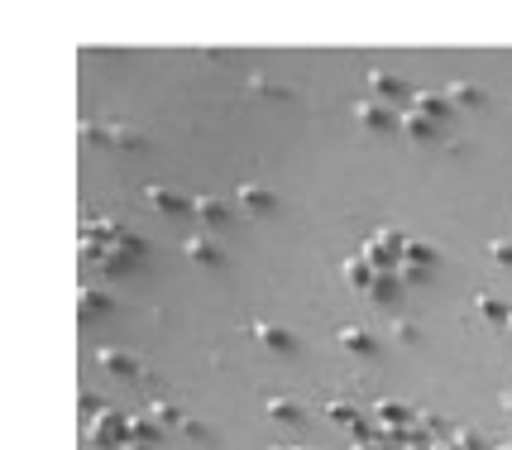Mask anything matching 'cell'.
<instances>
[{"label":"cell","instance_id":"6da1fadb","mask_svg":"<svg viewBox=\"0 0 512 450\" xmlns=\"http://www.w3.org/2000/svg\"><path fill=\"white\" fill-rule=\"evenodd\" d=\"M240 202H245V211L264 216V211H273V192L259 187V182H245V187H240Z\"/></svg>","mask_w":512,"mask_h":450},{"label":"cell","instance_id":"7a4b0ae2","mask_svg":"<svg viewBox=\"0 0 512 450\" xmlns=\"http://www.w3.org/2000/svg\"><path fill=\"white\" fill-rule=\"evenodd\" d=\"M192 216H197V221H206V225H221L225 221L221 197H206V192H201V197H192Z\"/></svg>","mask_w":512,"mask_h":450},{"label":"cell","instance_id":"3957f363","mask_svg":"<svg viewBox=\"0 0 512 450\" xmlns=\"http://www.w3.org/2000/svg\"><path fill=\"white\" fill-rule=\"evenodd\" d=\"M355 120H359V125H369V130H383L393 115H388V106H379V101H359V106H355Z\"/></svg>","mask_w":512,"mask_h":450},{"label":"cell","instance_id":"277c9868","mask_svg":"<svg viewBox=\"0 0 512 450\" xmlns=\"http://www.w3.org/2000/svg\"><path fill=\"white\" fill-rule=\"evenodd\" d=\"M149 206H158V211H192V202H182L178 192H168V187H149Z\"/></svg>","mask_w":512,"mask_h":450},{"label":"cell","instance_id":"5b68a950","mask_svg":"<svg viewBox=\"0 0 512 450\" xmlns=\"http://www.w3.org/2000/svg\"><path fill=\"white\" fill-rule=\"evenodd\" d=\"M187 259H192V264H221V249L197 235V240H187Z\"/></svg>","mask_w":512,"mask_h":450},{"label":"cell","instance_id":"8992f818","mask_svg":"<svg viewBox=\"0 0 512 450\" xmlns=\"http://www.w3.org/2000/svg\"><path fill=\"white\" fill-rule=\"evenodd\" d=\"M369 91H379V96H402V82L393 77V72L374 68V72H369Z\"/></svg>","mask_w":512,"mask_h":450},{"label":"cell","instance_id":"52a82bcc","mask_svg":"<svg viewBox=\"0 0 512 450\" xmlns=\"http://www.w3.org/2000/svg\"><path fill=\"white\" fill-rule=\"evenodd\" d=\"M446 96L455 101V106H479V101H484V91L474 87V82H455V87H450Z\"/></svg>","mask_w":512,"mask_h":450},{"label":"cell","instance_id":"ba28073f","mask_svg":"<svg viewBox=\"0 0 512 450\" xmlns=\"http://www.w3.org/2000/svg\"><path fill=\"white\" fill-rule=\"evenodd\" d=\"M254 336L264 340L268 350H288V345H292V336H288V331H278V326H254Z\"/></svg>","mask_w":512,"mask_h":450},{"label":"cell","instance_id":"9c48e42d","mask_svg":"<svg viewBox=\"0 0 512 450\" xmlns=\"http://www.w3.org/2000/svg\"><path fill=\"white\" fill-rule=\"evenodd\" d=\"M398 120H402V130H407V135H417V139L431 135V120H426L422 111H407V115H398Z\"/></svg>","mask_w":512,"mask_h":450},{"label":"cell","instance_id":"30bf717a","mask_svg":"<svg viewBox=\"0 0 512 450\" xmlns=\"http://www.w3.org/2000/svg\"><path fill=\"white\" fill-rule=\"evenodd\" d=\"M101 364H106L111 374H134V360L130 355H120V350H101Z\"/></svg>","mask_w":512,"mask_h":450},{"label":"cell","instance_id":"8fae6325","mask_svg":"<svg viewBox=\"0 0 512 450\" xmlns=\"http://www.w3.org/2000/svg\"><path fill=\"white\" fill-rule=\"evenodd\" d=\"M340 345L364 355V350H374V336H364V331H355V326H350V331H340Z\"/></svg>","mask_w":512,"mask_h":450},{"label":"cell","instance_id":"7c38bea8","mask_svg":"<svg viewBox=\"0 0 512 450\" xmlns=\"http://www.w3.org/2000/svg\"><path fill=\"white\" fill-rule=\"evenodd\" d=\"M436 254H431V245H422V240H407V269H417V264H431Z\"/></svg>","mask_w":512,"mask_h":450},{"label":"cell","instance_id":"4fadbf2b","mask_svg":"<svg viewBox=\"0 0 512 450\" xmlns=\"http://www.w3.org/2000/svg\"><path fill=\"white\" fill-rule=\"evenodd\" d=\"M111 139L115 144H125V149H139V144H144V135H139L134 125H111Z\"/></svg>","mask_w":512,"mask_h":450},{"label":"cell","instance_id":"5bb4252c","mask_svg":"<svg viewBox=\"0 0 512 450\" xmlns=\"http://www.w3.org/2000/svg\"><path fill=\"white\" fill-rule=\"evenodd\" d=\"M417 111H422V115H441V111H446V96H436V91H422V96H417Z\"/></svg>","mask_w":512,"mask_h":450},{"label":"cell","instance_id":"9a60e30c","mask_svg":"<svg viewBox=\"0 0 512 450\" xmlns=\"http://www.w3.org/2000/svg\"><path fill=\"white\" fill-rule=\"evenodd\" d=\"M268 417H278V422H292V417H297V403H292V398H273V403H268Z\"/></svg>","mask_w":512,"mask_h":450},{"label":"cell","instance_id":"2e32d148","mask_svg":"<svg viewBox=\"0 0 512 450\" xmlns=\"http://www.w3.org/2000/svg\"><path fill=\"white\" fill-rule=\"evenodd\" d=\"M388 331H393V340H412V336H417V326H412V321H393Z\"/></svg>","mask_w":512,"mask_h":450},{"label":"cell","instance_id":"e0dca14e","mask_svg":"<svg viewBox=\"0 0 512 450\" xmlns=\"http://www.w3.org/2000/svg\"><path fill=\"white\" fill-rule=\"evenodd\" d=\"M493 259H498V264H512V240H493Z\"/></svg>","mask_w":512,"mask_h":450},{"label":"cell","instance_id":"ac0fdd59","mask_svg":"<svg viewBox=\"0 0 512 450\" xmlns=\"http://www.w3.org/2000/svg\"><path fill=\"white\" fill-rule=\"evenodd\" d=\"M345 273H350V283H369V269H364V264H345Z\"/></svg>","mask_w":512,"mask_h":450},{"label":"cell","instance_id":"d6986e66","mask_svg":"<svg viewBox=\"0 0 512 450\" xmlns=\"http://www.w3.org/2000/svg\"><path fill=\"white\" fill-rule=\"evenodd\" d=\"M503 407H508V412H512V398H503Z\"/></svg>","mask_w":512,"mask_h":450},{"label":"cell","instance_id":"ffe728a7","mask_svg":"<svg viewBox=\"0 0 512 450\" xmlns=\"http://www.w3.org/2000/svg\"><path fill=\"white\" fill-rule=\"evenodd\" d=\"M508 331H512V312H508Z\"/></svg>","mask_w":512,"mask_h":450}]
</instances>
